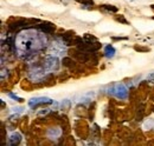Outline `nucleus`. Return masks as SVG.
I'll list each match as a JSON object with an SVG mask.
<instances>
[{"label": "nucleus", "mask_w": 154, "mask_h": 146, "mask_svg": "<svg viewBox=\"0 0 154 146\" xmlns=\"http://www.w3.org/2000/svg\"><path fill=\"white\" fill-rule=\"evenodd\" d=\"M43 31L35 28L23 30L14 39L16 52L23 59H29L44 50L48 45V38Z\"/></svg>", "instance_id": "nucleus-1"}, {"label": "nucleus", "mask_w": 154, "mask_h": 146, "mask_svg": "<svg viewBox=\"0 0 154 146\" xmlns=\"http://www.w3.org/2000/svg\"><path fill=\"white\" fill-rule=\"evenodd\" d=\"M109 93L119 99H126L128 97V90L123 84H115L113 87L109 89Z\"/></svg>", "instance_id": "nucleus-2"}, {"label": "nucleus", "mask_w": 154, "mask_h": 146, "mask_svg": "<svg viewBox=\"0 0 154 146\" xmlns=\"http://www.w3.org/2000/svg\"><path fill=\"white\" fill-rule=\"evenodd\" d=\"M44 67L46 69L48 72L57 71L58 69H59V59H58V57L54 54L48 55L45 58V61H44Z\"/></svg>", "instance_id": "nucleus-3"}, {"label": "nucleus", "mask_w": 154, "mask_h": 146, "mask_svg": "<svg viewBox=\"0 0 154 146\" xmlns=\"http://www.w3.org/2000/svg\"><path fill=\"white\" fill-rule=\"evenodd\" d=\"M46 75V69L45 67H39V66H35L30 73H29V78L32 80V81H42Z\"/></svg>", "instance_id": "nucleus-4"}, {"label": "nucleus", "mask_w": 154, "mask_h": 146, "mask_svg": "<svg viewBox=\"0 0 154 146\" xmlns=\"http://www.w3.org/2000/svg\"><path fill=\"white\" fill-rule=\"evenodd\" d=\"M39 104H52V100L48 97H36V98H32L29 101L30 107H36Z\"/></svg>", "instance_id": "nucleus-5"}, {"label": "nucleus", "mask_w": 154, "mask_h": 146, "mask_svg": "<svg viewBox=\"0 0 154 146\" xmlns=\"http://www.w3.org/2000/svg\"><path fill=\"white\" fill-rule=\"evenodd\" d=\"M116 53V50L114 48V46H112V45H108V46H106L104 47V55L107 57V58H113Z\"/></svg>", "instance_id": "nucleus-6"}, {"label": "nucleus", "mask_w": 154, "mask_h": 146, "mask_svg": "<svg viewBox=\"0 0 154 146\" xmlns=\"http://www.w3.org/2000/svg\"><path fill=\"white\" fill-rule=\"evenodd\" d=\"M20 140H21V136L19 133H12L11 137H10V144L11 145H16V144H19Z\"/></svg>", "instance_id": "nucleus-7"}, {"label": "nucleus", "mask_w": 154, "mask_h": 146, "mask_svg": "<svg viewBox=\"0 0 154 146\" xmlns=\"http://www.w3.org/2000/svg\"><path fill=\"white\" fill-rule=\"evenodd\" d=\"M39 30L43 31L44 33H51L52 30H54V26H52L51 24H42V25L39 26Z\"/></svg>", "instance_id": "nucleus-8"}, {"label": "nucleus", "mask_w": 154, "mask_h": 146, "mask_svg": "<svg viewBox=\"0 0 154 146\" xmlns=\"http://www.w3.org/2000/svg\"><path fill=\"white\" fill-rule=\"evenodd\" d=\"M48 136H49V137H52V136H54V137L57 138V137L60 136V130H59V128H54V130L51 128V130H49Z\"/></svg>", "instance_id": "nucleus-9"}, {"label": "nucleus", "mask_w": 154, "mask_h": 146, "mask_svg": "<svg viewBox=\"0 0 154 146\" xmlns=\"http://www.w3.org/2000/svg\"><path fill=\"white\" fill-rule=\"evenodd\" d=\"M8 97H10V98H12V99H14L16 101H23V99H21V98H19L18 95H16V94H13V93H11V92L8 93Z\"/></svg>", "instance_id": "nucleus-10"}, {"label": "nucleus", "mask_w": 154, "mask_h": 146, "mask_svg": "<svg viewBox=\"0 0 154 146\" xmlns=\"http://www.w3.org/2000/svg\"><path fill=\"white\" fill-rule=\"evenodd\" d=\"M103 7H104V8H107L108 11H112V12H116V11H117V8H116V7H110L109 5H103Z\"/></svg>", "instance_id": "nucleus-11"}, {"label": "nucleus", "mask_w": 154, "mask_h": 146, "mask_svg": "<svg viewBox=\"0 0 154 146\" xmlns=\"http://www.w3.org/2000/svg\"><path fill=\"white\" fill-rule=\"evenodd\" d=\"M49 111H50V110L46 109L45 111H40V112H39L38 114H39V115H42V114H46V113H49Z\"/></svg>", "instance_id": "nucleus-12"}, {"label": "nucleus", "mask_w": 154, "mask_h": 146, "mask_svg": "<svg viewBox=\"0 0 154 146\" xmlns=\"http://www.w3.org/2000/svg\"><path fill=\"white\" fill-rule=\"evenodd\" d=\"M13 111H14V112H16V111H17V112H23V109H21V107H17V109L14 107V109H13Z\"/></svg>", "instance_id": "nucleus-13"}]
</instances>
